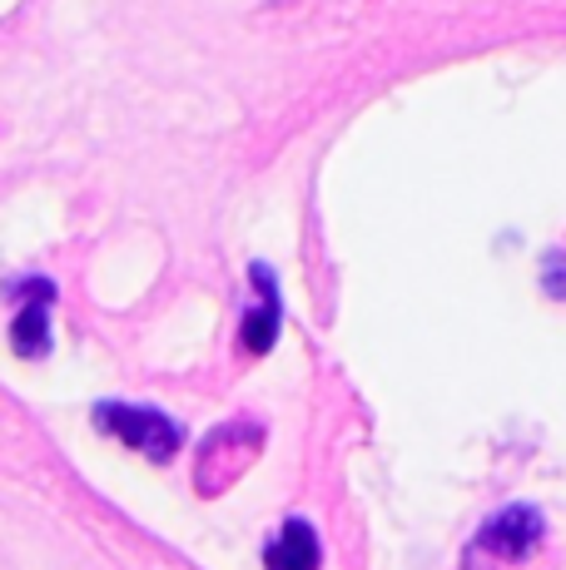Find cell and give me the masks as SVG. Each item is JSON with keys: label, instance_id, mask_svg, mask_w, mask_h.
<instances>
[{"label": "cell", "instance_id": "cell-1", "mask_svg": "<svg viewBox=\"0 0 566 570\" xmlns=\"http://www.w3.org/2000/svg\"><path fill=\"white\" fill-rule=\"evenodd\" d=\"M95 422H100L105 432L115 436V442H125L129 452L149 456V462H174V452H179V442H184L179 422H169V416L155 412V407L100 402V407H95Z\"/></svg>", "mask_w": 566, "mask_h": 570}, {"label": "cell", "instance_id": "cell-2", "mask_svg": "<svg viewBox=\"0 0 566 570\" xmlns=\"http://www.w3.org/2000/svg\"><path fill=\"white\" fill-rule=\"evenodd\" d=\"M258 446H264V432H258L254 422L214 426L209 442L199 446V491H204V497L224 491L228 481H234L238 471H244L258 456Z\"/></svg>", "mask_w": 566, "mask_h": 570}, {"label": "cell", "instance_id": "cell-3", "mask_svg": "<svg viewBox=\"0 0 566 570\" xmlns=\"http://www.w3.org/2000/svg\"><path fill=\"white\" fill-rule=\"evenodd\" d=\"M537 541H541V517L537 511L507 507L502 517H492L482 531H477L472 556H487L492 566H511V561H521V556L537 551Z\"/></svg>", "mask_w": 566, "mask_h": 570}, {"label": "cell", "instance_id": "cell-4", "mask_svg": "<svg viewBox=\"0 0 566 570\" xmlns=\"http://www.w3.org/2000/svg\"><path fill=\"white\" fill-rule=\"evenodd\" d=\"M10 298H26L10 317V347L20 357H46L50 353V303H56V288L46 278H26L10 283Z\"/></svg>", "mask_w": 566, "mask_h": 570}, {"label": "cell", "instance_id": "cell-5", "mask_svg": "<svg viewBox=\"0 0 566 570\" xmlns=\"http://www.w3.org/2000/svg\"><path fill=\"white\" fill-rule=\"evenodd\" d=\"M254 288H258V303L244 313V327H238V337H244V347H248L254 357H264L269 347L279 343V323H283L274 273H269L264 263H254Z\"/></svg>", "mask_w": 566, "mask_h": 570}, {"label": "cell", "instance_id": "cell-6", "mask_svg": "<svg viewBox=\"0 0 566 570\" xmlns=\"http://www.w3.org/2000/svg\"><path fill=\"white\" fill-rule=\"evenodd\" d=\"M264 570H319V535L309 521H283V531L269 541Z\"/></svg>", "mask_w": 566, "mask_h": 570}]
</instances>
